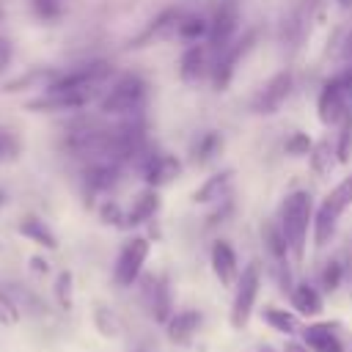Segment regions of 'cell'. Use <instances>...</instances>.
<instances>
[{
    "instance_id": "obj_31",
    "label": "cell",
    "mask_w": 352,
    "mask_h": 352,
    "mask_svg": "<svg viewBox=\"0 0 352 352\" xmlns=\"http://www.w3.org/2000/svg\"><path fill=\"white\" fill-rule=\"evenodd\" d=\"M96 212H99V220L104 223V226H116V228H124V217H126V209L116 201V198H102L99 201V206H96Z\"/></svg>"
},
{
    "instance_id": "obj_37",
    "label": "cell",
    "mask_w": 352,
    "mask_h": 352,
    "mask_svg": "<svg viewBox=\"0 0 352 352\" xmlns=\"http://www.w3.org/2000/svg\"><path fill=\"white\" fill-rule=\"evenodd\" d=\"M19 322V305L14 297H8L6 292H0V324L3 327H14Z\"/></svg>"
},
{
    "instance_id": "obj_13",
    "label": "cell",
    "mask_w": 352,
    "mask_h": 352,
    "mask_svg": "<svg viewBox=\"0 0 352 352\" xmlns=\"http://www.w3.org/2000/svg\"><path fill=\"white\" fill-rule=\"evenodd\" d=\"M209 72H212V52H209L206 41L187 44L179 55V80L184 85L195 88L204 80H209Z\"/></svg>"
},
{
    "instance_id": "obj_40",
    "label": "cell",
    "mask_w": 352,
    "mask_h": 352,
    "mask_svg": "<svg viewBox=\"0 0 352 352\" xmlns=\"http://www.w3.org/2000/svg\"><path fill=\"white\" fill-rule=\"evenodd\" d=\"M30 270H36V272H41V275L50 272V267H47V261H44L41 256H33V258H30Z\"/></svg>"
},
{
    "instance_id": "obj_45",
    "label": "cell",
    "mask_w": 352,
    "mask_h": 352,
    "mask_svg": "<svg viewBox=\"0 0 352 352\" xmlns=\"http://www.w3.org/2000/svg\"><path fill=\"white\" fill-rule=\"evenodd\" d=\"M0 16H3V8H0Z\"/></svg>"
},
{
    "instance_id": "obj_35",
    "label": "cell",
    "mask_w": 352,
    "mask_h": 352,
    "mask_svg": "<svg viewBox=\"0 0 352 352\" xmlns=\"http://www.w3.org/2000/svg\"><path fill=\"white\" fill-rule=\"evenodd\" d=\"M311 146H314V140H311L308 132H292V135L286 138V143H283V151H286L289 157H308Z\"/></svg>"
},
{
    "instance_id": "obj_29",
    "label": "cell",
    "mask_w": 352,
    "mask_h": 352,
    "mask_svg": "<svg viewBox=\"0 0 352 352\" xmlns=\"http://www.w3.org/2000/svg\"><path fill=\"white\" fill-rule=\"evenodd\" d=\"M261 316H264V322H267L272 330H278V333H283V336H294V333H297V316L289 314L286 308L270 305V308H264Z\"/></svg>"
},
{
    "instance_id": "obj_20",
    "label": "cell",
    "mask_w": 352,
    "mask_h": 352,
    "mask_svg": "<svg viewBox=\"0 0 352 352\" xmlns=\"http://www.w3.org/2000/svg\"><path fill=\"white\" fill-rule=\"evenodd\" d=\"M338 220H341V214L333 212L324 201H319V206L314 209V223H311V239H314L316 248H324V245L336 236Z\"/></svg>"
},
{
    "instance_id": "obj_14",
    "label": "cell",
    "mask_w": 352,
    "mask_h": 352,
    "mask_svg": "<svg viewBox=\"0 0 352 352\" xmlns=\"http://www.w3.org/2000/svg\"><path fill=\"white\" fill-rule=\"evenodd\" d=\"M140 297L143 305L148 308V314L154 316V322H168L173 316V300H170V286L165 278L160 275H146L140 280Z\"/></svg>"
},
{
    "instance_id": "obj_15",
    "label": "cell",
    "mask_w": 352,
    "mask_h": 352,
    "mask_svg": "<svg viewBox=\"0 0 352 352\" xmlns=\"http://www.w3.org/2000/svg\"><path fill=\"white\" fill-rule=\"evenodd\" d=\"M231 184H234V170H231V168H223V170L206 176V179L192 190V204L214 206V204L231 198Z\"/></svg>"
},
{
    "instance_id": "obj_19",
    "label": "cell",
    "mask_w": 352,
    "mask_h": 352,
    "mask_svg": "<svg viewBox=\"0 0 352 352\" xmlns=\"http://www.w3.org/2000/svg\"><path fill=\"white\" fill-rule=\"evenodd\" d=\"M302 341H305V346L314 349V352H344V341L338 338L336 324H330V322L308 324V327L302 330Z\"/></svg>"
},
{
    "instance_id": "obj_5",
    "label": "cell",
    "mask_w": 352,
    "mask_h": 352,
    "mask_svg": "<svg viewBox=\"0 0 352 352\" xmlns=\"http://www.w3.org/2000/svg\"><path fill=\"white\" fill-rule=\"evenodd\" d=\"M99 96H102L99 91H88V88H44L33 99H28L25 107L30 113H74Z\"/></svg>"
},
{
    "instance_id": "obj_44",
    "label": "cell",
    "mask_w": 352,
    "mask_h": 352,
    "mask_svg": "<svg viewBox=\"0 0 352 352\" xmlns=\"http://www.w3.org/2000/svg\"><path fill=\"white\" fill-rule=\"evenodd\" d=\"M261 352H275V349H272V346H264V349H261Z\"/></svg>"
},
{
    "instance_id": "obj_8",
    "label": "cell",
    "mask_w": 352,
    "mask_h": 352,
    "mask_svg": "<svg viewBox=\"0 0 352 352\" xmlns=\"http://www.w3.org/2000/svg\"><path fill=\"white\" fill-rule=\"evenodd\" d=\"M258 289H261V264L258 261H248L236 278V294H234V302H231V324L234 327H245L250 314H253V305H256V297H258Z\"/></svg>"
},
{
    "instance_id": "obj_2",
    "label": "cell",
    "mask_w": 352,
    "mask_h": 352,
    "mask_svg": "<svg viewBox=\"0 0 352 352\" xmlns=\"http://www.w3.org/2000/svg\"><path fill=\"white\" fill-rule=\"evenodd\" d=\"M96 102H99V113L107 118L140 116L148 102V82L138 72H124L107 82V88Z\"/></svg>"
},
{
    "instance_id": "obj_11",
    "label": "cell",
    "mask_w": 352,
    "mask_h": 352,
    "mask_svg": "<svg viewBox=\"0 0 352 352\" xmlns=\"http://www.w3.org/2000/svg\"><path fill=\"white\" fill-rule=\"evenodd\" d=\"M346 113H349V94L344 91L341 80L338 77L324 80L316 94V118L324 126H336Z\"/></svg>"
},
{
    "instance_id": "obj_9",
    "label": "cell",
    "mask_w": 352,
    "mask_h": 352,
    "mask_svg": "<svg viewBox=\"0 0 352 352\" xmlns=\"http://www.w3.org/2000/svg\"><path fill=\"white\" fill-rule=\"evenodd\" d=\"M121 162L116 160H94V162H82V195L88 201L94 198H107L116 184L121 182Z\"/></svg>"
},
{
    "instance_id": "obj_33",
    "label": "cell",
    "mask_w": 352,
    "mask_h": 352,
    "mask_svg": "<svg viewBox=\"0 0 352 352\" xmlns=\"http://www.w3.org/2000/svg\"><path fill=\"white\" fill-rule=\"evenodd\" d=\"M94 322H96V330L102 333V336H118V330H121V322H118V316L107 308V305H96V311H94Z\"/></svg>"
},
{
    "instance_id": "obj_23",
    "label": "cell",
    "mask_w": 352,
    "mask_h": 352,
    "mask_svg": "<svg viewBox=\"0 0 352 352\" xmlns=\"http://www.w3.org/2000/svg\"><path fill=\"white\" fill-rule=\"evenodd\" d=\"M261 242H264L270 258L275 261V270L289 267V256H292V253H289V245H286V236H283L278 220H270V223L261 226Z\"/></svg>"
},
{
    "instance_id": "obj_36",
    "label": "cell",
    "mask_w": 352,
    "mask_h": 352,
    "mask_svg": "<svg viewBox=\"0 0 352 352\" xmlns=\"http://www.w3.org/2000/svg\"><path fill=\"white\" fill-rule=\"evenodd\" d=\"M341 280H344V264L338 258L327 261L322 267V286H324V292H336L341 286Z\"/></svg>"
},
{
    "instance_id": "obj_39",
    "label": "cell",
    "mask_w": 352,
    "mask_h": 352,
    "mask_svg": "<svg viewBox=\"0 0 352 352\" xmlns=\"http://www.w3.org/2000/svg\"><path fill=\"white\" fill-rule=\"evenodd\" d=\"M336 77L341 80L344 91H346V94H349V99H352V63H346V66H344V69H341V72H338Z\"/></svg>"
},
{
    "instance_id": "obj_34",
    "label": "cell",
    "mask_w": 352,
    "mask_h": 352,
    "mask_svg": "<svg viewBox=\"0 0 352 352\" xmlns=\"http://www.w3.org/2000/svg\"><path fill=\"white\" fill-rule=\"evenodd\" d=\"M72 294H74V278H72L69 270H63L55 278V300H58V305L69 311L72 308Z\"/></svg>"
},
{
    "instance_id": "obj_41",
    "label": "cell",
    "mask_w": 352,
    "mask_h": 352,
    "mask_svg": "<svg viewBox=\"0 0 352 352\" xmlns=\"http://www.w3.org/2000/svg\"><path fill=\"white\" fill-rule=\"evenodd\" d=\"M286 352H308V346H302V344H297V341H289V344H286Z\"/></svg>"
},
{
    "instance_id": "obj_25",
    "label": "cell",
    "mask_w": 352,
    "mask_h": 352,
    "mask_svg": "<svg viewBox=\"0 0 352 352\" xmlns=\"http://www.w3.org/2000/svg\"><path fill=\"white\" fill-rule=\"evenodd\" d=\"M292 305L297 314L302 316H319L322 314V294L316 286H311L308 280L292 286Z\"/></svg>"
},
{
    "instance_id": "obj_18",
    "label": "cell",
    "mask_w": 352,
    "mask_h": 352,
    "mask_svg": "<svg viewBox=\"0 0 352 352\" xmlns=\"http://www.w3.org/2000/svg\"><path fill=\"white\" fill-rule=\"evenodd\" d=\"M223 148H226L223 132H220V129H204V132L195 135L192 143H190V162L198 165V168H204V165L214 162V160L223 154Z\"/></svg>"
},
{
    "instance_id": "obj_10",
    "label": "cell",
    "mask_w": 352,
    "mask_h": 352,
    "mask_svg": "<svg viewBox=\"0 0 352 352\" xmlns=\"http://www.w3.org/2000/svg\"><path fill=\"white\" fill-rule=\"evenodd\" d=\"M292 91H294V74H292L289 69L275 72V74L261 85V91L256 94V99H253V113H258V116H275V113L289 102Z\"/></svg>"
},
{
    "instance_id": "obj_43",
    "label": "cell",
    "mask_w": 352,
    "mask_h": 352,
    "mask_svg": "<svg viewBox=\"0 0 352 352\" xmlns=\"http://www.w3.org/2000/svg\"><path fill=\"white\" fill-rule=\"evenodd\" d=\"M3 204H6V195H3V192H0V206H3Z\"/></svg>"
},
{
    "instance_id": "obj_3",
    "label": "cell",
    "mask_w": 352,
    "mask_h": 352,
    "mask_svg": "<svg viewBox=\"0 0 352 352\" xmlns=\"http://www.w3.org/2000/svg\"><path fill=\"white\" fill-rule=\"evenodd\" d=\"M256 47V30H248L245 36H236L226 50H220L217 55H212V72H209V82L214 91H228V85L236 77L239 63L248 58V52Z\"/></svg>"
},
{
    "instance_id": "obj_24",
    "label": "cell",
    "mask_w": 352,
    "mask_h": 352,
    "mask_svg": "<svg viewBox=\"0 0 352 352\" xmlns=\"http://www.w3.org/2000/svg\"><path fill=\"white\" fill-rule=\"evenodd\" d=\"M201 327V314L198 311H179L165 322V333L173 344H190V338Z\"/></svg>"
},
{
    "instance_id": "obj_1",
    "label": "cell",
    "mask_w": 352,
    "mask_h": 352,
    "mask_svg": "<svg viewBox=\"0 0 352 352\" xmlns=\"http://www.w3.org/2000/svg\"><path fill=\"white\" fill-rule=\"evenodd\" d=\"M311 223H314V198L308 190H292L280 201L278 209V226L286 236L289 253L294 261L305 258L308 250V236H311Z\"/></svg>"
},
{
    "instance_id": "obj_16",
    "label": "cell",
    "mask_w": 352,
    "mask_h": 352,
    "mask_svg": "<svg viewBox=\"0 0 352 352\" xmlns=\"http://www.w3.org/2000/svg\"><path fill=\"white\" fill-rule=\"evenodd\" d=\"M209 261H212V272L223 286H234L239 278V258L236 250L228 239H214L212 250H209Z\"/></svg>"
},
{
    "instance_id": "obj_26",
    "label": "cell",
    "mask_w": 352,
    "mask_h": 352,
    "mask_svg": "<svg viewBox=\"0 0 352 352\" xmlns=\"http://www.w3.org/2000/svg\"><path fill=\"white\" fill-rule=\"evenodd\" d=\"M206 36H209V16L198 14V11H192V14L184 11L182 25H179V38L187 44H195V41H206Z\"/></svg>"
},
{
    "instance_id": "obj_28",
    "label": "cell",
    "mask_w": 352,
    "mask_h": 352,
    "mask_svg": "<svg viewBox=\"0 0 352 352\" xmlns=\"http://www.w3.org/2000/svg\"><path fill=\"white\" fill-rule=\"evenodd\" d=\"M336 138H333V143H336V160H338V165H346L349 162V157H352V110L336 124Z\"/></svg>"
},
{
    "instance_id": "obj_27",
    "label": "cell",
    "mask_w": 352,
    "mask_h": 352,
    "mask_svg": "<svg viewBox=\"0 0 352 352\" xmlns=\"http://www.w3.org/2000/svg\"><path fill=\"white\" fill-rule=\"evenodd\" d=\"M333 212H338V214H344L346 209H352V173H346L341 182H336L333 184V190L322 198Z\"/></svg>"
},
{
    "instance_id": "obj_12",
    "label": "cell",
    "mask_w": 352,
    "mask_h": 352,
    "mask_svg": "<svg viewBox=\"0 0 352 352\" xmlns=\"http://www.w3.org/2000/svg\"><path fill=\"white\" fill-rule=\"evenodd\" d=\"M182 16L184 11L182 8H162L132 41L129 47H151V44H160V41H170V38H179V25H182Z\"/></svg>"
},
{
    "instance_id": "obj_46",
    "label": "cell",
    "mask_w": 352,
    "mask_h": 352,
    "mask_svg": "<svg viewBox=\"0 0 352 352\" xmlns=\"http://www.w3.org/2000/svg\"><path fill=\"white\" fill-rule=\"evenodd\" d=\"M349 44H352V38H349Z\"/></svg>"
},
{
    "instance_id": "obj_32",
    "label": "cell",
    "mask_w": 352,
    "mask_h": 352,
    "mask_svg": "<svg viewBox=\"0 0 352 352\" xmlns=\"http://www.w3.org/2000/svg\"><path fill=\"white\" fill-rule=\"evenodd\" d=\"M22 154V138L8 129V126H0V162H11Z\"/></svg>"
},
{
    "instance_id": "obj_22",
    "label": "cell",
    "mask_w": 352,
    "mask_h": 352,
    "mask_svg": "<svg viewBox=\"0 0 352 352\" xmlns=\"http://www.w3.org/2000/svg\"><path fill=\"white\" fill-rule=\"evenodd\" d=\"M19 234H22L25 239H30L33 245L44 248V250H55V248H58L55 231L50 228L47 220H41V217H36V214H25V217L19 220Z\"/></svg>"
},
{
    "instance_id": "obj_42",
    "label": "cell",
    "mask_w": 352,
    "mask_h": 352,
    "mask_svg": "<svg viewBox=\"0 0 352 352\" xmlns=\"http://www.w3.org/2000/svg\"><path fill=\"white\" fill-rule=\"evenodd\" d=\"M336 6H338L341 11H346V14H352V0H336Z\"/></svg>"
},
{
    "instance_id": "obj_6",
    "label": "cell",
    "mask_w": 352,
    "mask_h": 352,
    "mask_svg": "<svg viewBox=\"0 0 352 352\" xmlns=\"http://www.w3.org/2000/svg\"><path fill=\"white\" fill-rule=\"evenodd\" d=\"M148 253H151V242L146 236H132L121 245L118 256H116V267H113V280L116 286H132L140 280L143 275V267L148 261Z\"/></svg>"
},
{
    "instance_id": "obj_30",
    "label": "cell",
    "mask_w": 352,
    "mask_h": 352,
    "mask_svg": "<svg viewBox=\"0 0 352 352\" xmlns=\"http://www.w3.org/2000/svg\"><path fill=\"white\" fill-rule=\"evenodd\" d=\"M30 11H33V16H36L38 22L52 25V22H58V19L63 16L66 0H30Z\"/></svg>"
},
{
    "instance_id": "obj_21",
    "label": "cell",
    "mask_w": 352,
    "mask_h": 352,
    "mask_svg": "<svg viewBox=\"0 0 352 352\" xmlns=\"http://www.w3.org/2000/svg\"><path fill=\"white\" fill-rule=\"evenodd\" d=\"M333 165H338V160H336V143L330 140V135H322L319 140H314V146L308 151V168L319 179H327V173L333 170Z\"/></svg>"
},
{
    "instance_id": "obj_7",
    "label": "cell",
    "mask_w": 352,
    "mask_h": 352,
    "mask_svg": "<svg viewBox=\"0 0 352 352\" xmlns=\"http://www.w3.org/2000/svg\"><path fill=\"white\" fill-rule=\"evenodd\" d=\"M135 165L140 170L143 184L146 187H157V190L170 184V182H176L182 176V170H184V165H182V160L176 154L160 151V148H148Z\"/></svg>"
},
{
    "instance_id": "obj_4",
    "label": "cell",
    "mask_w": 352,
    "mask_h": 352,
    "mask_svg": "<svg viewBox=\"0 0 352 352\" xmlns=\"http://www.w3.org/2000/svg\"><path fill=\"white\" fill-rule=\"evenodd\" d=\"M242 25V0H217V6L209 14V36L206 47L212 55L226 50L236 36Z\"/></svg>"
},
{
    "instance_id": "obj_17",
    "label": "cell",
    "mask_w": 352,
    "mask_h": 352,
    "mask_svg": "<svg viewBox=\"0 0 352 352\" xmlns=\"http://www.w3.org/2000/svg\"><path fill=\"white\" fill-rule=\"evenodd\" d=\"M160 206H162L160 190H157V187H143V190L132 198V204L126 206L124 228H135V226H143V223L154 220L157 212H160Z\"/></svg>"
},
{
    "instance_id": "obj_38",
    "label": "cell",
    "mask_w": 352,
    "mask_h": 352,
    "mask_svg": "<svg viewBox=\"0 0 352 352\" xmlns=\"http://www.w3.org/2000/svg\"><path fill=\"white\" fill-rule=\"evenodd\" d=\"M11 60H14V44L6 36H0V74L11 66Z\"/></svg>"
}]
</instances>
